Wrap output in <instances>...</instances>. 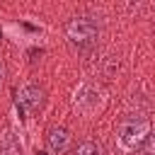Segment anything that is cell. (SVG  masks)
I'll use <instances>...</instances> for the list:
<instances>
[{"instance_id": "cell-1", "label": "cell", "mask_w": 155, "mask_h": 155, "mask_svg": "<svg viewBox=\"0 0 155 155\" xmlns=\"http://www.w3.org/2000/svg\"><path fill=\"white\" fill-rule=\"evenodd\" d=\"M65 34L68 39L78 46V48H92L97 46L99 41V34H102V27L94 17H87V15H80V17H73L65 27Z\"/></svg>"}, {"instance_id": "cell-2", "label": "cell", "mask_w": 155, "mask_h": 155, "mask_svg": "<svg viewBox=\"0 0 155 155\" xmlns=\"http://www.w3.org/2000/svg\"><path fill=\"white\" fill-rule=\"evenodd\" d=\"M150 133V124L145 116H131L126 121H121L119 131H116V143L124 153H133Z\"/></svg>"}, {"instance_id": "cell-3", "label": "cell", "mask_w": 155, "mask_h": 155, "mask_svg": "<svg viewBox=\"0 0 155 155\" xmlns=\"http://www.w3.org/2000/svg\"><path fill=\"white\" fill-rule=\"evenodd\" d=\"M73 102L82 116H94L104 109V90L97 82H80Z\"/></svg>"}, {"instance_id": "cell-4", "label": "cell", "mask_w": 155, "mask_h": 155, "mask_svg": "<svg viewBox=\"0 0 155 155\" xmlns=\"http://www.w3.org/2000/svg\"><path fill=\"white\" fill-rule=\"evenodd\" d=\"M17 99H19V104H22L27 111L36 114V111H41V109H44L46 94H44V90H41L39 85H34V82H27V85H22V87H19V92H17Z\"/></svg>"}, {"instance_id": "cell-5", "label": "cell", "mask_w": 155, "mask_h": 155, "mask_svg": "<svg viewBox=\"0 0 155 155\" xmlns=\"http://www.w3.org/2000/svg\"><path fill=\"white\" fill-rule=\"evenodd\" d=\"M46 143H48V150H51L53 155L65 153L68 145H70V133H68V128H63V126H51V128H48V136H46Z\"/></svg>"}, {"instance_id": "cell-6", "label": "cell", "mask_w": 155, "mask_h": 155, "mask_svg": "<svg viewBox=\"0 0 155 155\" xmlns=\"http://www.w3.org/2000/svg\"><path fill=\"white\" fill-rule=\"evenodd\" d=\"M0 153H2V155H22L19 138H17L12 131H5V133L0 136Z\"/></svg>"}, {"instance_id": "cell-7", "label": "cell", "mask_w": 155, "mask_h": 155, "mask_svg": "<svg viewBox=\"0 0 155 155\" xmlns=\"http://www.w3.org/2000/svg\"><path fill=\"white\" fill-rule=\"evenodd\" d=\"M75 155H104V153H102V145H99V143H94V140H85V143L78 145Z\"/></svg>"}, {"instance_id": "cell-8", "label": "cell", "mask_w": 155, "mask_h": 155, "mask_svg": "<svg viewBox=\"0 0 155 155\" xmlns=\"http://www.w3.org/2000/svg\"><path fill=\"white\" fill-rule=\"evenodd\" d=\"M124 7L128 15H140L145 7V0H124Z\"/></svg>"}, {"instance_id": "cell-9", "label": "cell", "mask_w": 155, "mask_h": 155, "mask_svg": "<svg viewBox=\"0 0 155 155\" xmlns=\"http://www.w3.org/2000/svg\"><path fill=\"white\" fill-rule=\"evenodd\" d=\"M143 153L155 155V131H153V133H148V140H145V145H143Z\"/></svg>"}, {"instance_id": "cell-10", "label": "cell", "mask_w": 155, "mask_h": 155, "mask_svg": "<svg viewBox=\"0 0 155 155\" xmlns=\"http://www.w3.org/2000/svg\"><path fill=\"white\" fill-rule=\"evenodd\" d=\"M2 80H5V63L0 61V85H2Z\"/></svg>"}, {"instance_id": "cell-11", "label": "cell", "mask_w": 155, "mask_h": 155, "mask_svg": "<svg viewBox=\"0 0 155 155\" xmlns=\"http://www.w3.org/2000/svg\"><path fill=\"white\" fill-rule=\"evenodd\" d=\"M143 155H150V153H143Z\"/></svg>"}]
</instances>
